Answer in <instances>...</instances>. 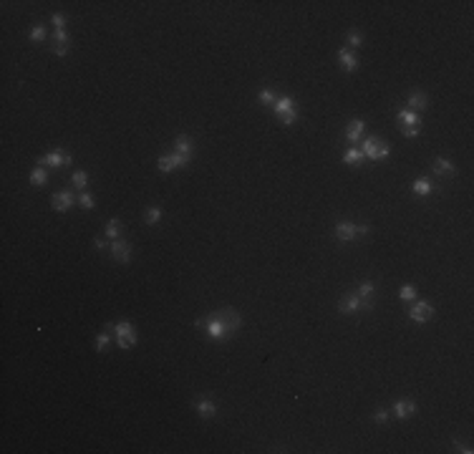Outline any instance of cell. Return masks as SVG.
I'll return each instance as SVG.
<instances>
[{"label": "cell", "instance_id": "6da1fadb", "mask_svg": "<svg viewBox=\"0 0 474 454\" xmlns=\"http://www.w3.org/2000/svg\"><path fill=\"white\" fill-rule=\"evenodd\" d=\"M109 328H111V333L116 336V343H119V348H132L136 343V328L129 323V320H119V323H109Z\"/></svg>", "mask_w": 474, "mask_h": 454}, {"label": "cell", "instance_id": "7a4b0ae2", "mask_svg": "<svg viewBox=\"0 0 474 454\" xmlns=\"http://www.w3.org/2000/svg\"><path fill=\"white\" fill-rule=\"evenodd\" d=\"M361 151H363V156H366V159L378 161V159H386V156H389L391 147H389L384 139H378V137H368V139H363V147H361Z\"/></svg>", "mask_w": 474, "mask_h": 454}, {"label": "cell", "instance_id": "3957f363", "mask_svg": "<svg viewBox=\"0 0 474 454\" xmlns=\"http://www.w3.org/2000/svg\"><path fill=\"white\" fill-rule=\"evenodd\" d=\"M272 111L277 114V119H280L285 126H290V124L298 119V106H295V101H293L290 96H280V99L275 101Z\"/></svg>", "mask_w": 474, "mask_h": 454}, {"label": "cell", "instance_id": "277c9868", "mask_svg": "<svg viewBox=\"0 0 474 454\" xmlns=\"http://www.w3.org/2000/svg\"><path fill=\"white\" fill-rule=\"evenodd\" d=\"M214 318H219V320L225 323L230 338L237 336V331H240V326H242V318H240L237 310H232V308H219V310H214Z\"/></svg>", "mask_w": 474, "mask_h": 454}, {"label": "cell", "instance_id": "5b68a950", "mask_svg": "<svg viewBox=\"0 0 474 454\" xmlns=\"http://www.w3.org/2000/svg\"><path fill=\"white\" fill-rule=\"evenodd\" d=\"M71 164H73V156L64 149H56L38 159V167H71Z\"/></svg>", "mask_w": 474, "mask_h": 454}, {"label": "cell", "instance_id": "8992f818", "mask_svg": "<svg viewBox=\"0 0 474 454\" xmlns=\"http://www.w3.org/2000/svg\"><path fill=\"white\" fill-rule=\"evenodd\" d=\"M431 315H434V308H431L429 301H414V305L408 308V318L416 320V323H424V320H429Z\"/></svg>", "mask_w": 474, "mask_h": 454}, {"label": "cell", "instance_id": "52a82bcc", "mask_svg": "<svg viewBox=\"0 0 474 454\" xmlns=\"http://www.w3.org/2000/svg\"><path fill=\"white\" fill-rule=\"evenodd\" d=\"M174 154H179L187 164L192 161V156H195V144H192V139H189L187 134H179V137L174 139Z\"/></svg>", "mask_w": 474, "mask_h": 454}, {"label": "cell", "instance_id": "ba28073f", "mask_svg": "<svg viewBox=\"0 0 474 454\" xmlns=\"http://www.w3.org/2000/svg\"><path fill=\"white\" fill-rule=\"evenodd\" d=\"M156 167H159V172H162V174H169V172H174V169L187 167V161H184L179 154H167V156H162V159L156 161Z\"/></svg>", "mask_w": 474, "mask_h": 454}, {"label": "cell", "instance_id": "9c48e42d", "mask_svg": "<svg viewBox=\"0 0 474 454\" xmlns=\"http://www.w3.org/2000/svg\"><path fill=\"white\" fill-rule=\"evenodd\" d=\"M111 257L119 263H129L132 260V245L127 240H111Z\"/></svg>", "mask_w": 474, "mask_h": 454}, {"label": "cell", "instance_id": "30bf717a", "mask_svg": "<svg viewBox=\"0 0 474 454\" xmlns=\"http://www.w3.org/2000/svg\"><path fill=\"white\" fill-rule=\"evenodd\" d=\"M338 310L343 313V315H351V313L366 310V305H363V301H361V298H358L356 293H351V296H345V298L338 303Z\"/></svg>", "mask_w": 474, "mask_h": 454}, {"label": "cell", "instance_id": "8fae6325", "mask_svg": "<svg viewBox=\"0 0 474 454\" xmlns=\"http://www.w3.org/2000/svg\"><path fill=\"white\" fill-rule=\"evenodd\" d=\"M416 401H411V399H399L396 404H394V416L396 419H408V416H414L416 414Z\"/></svg>", "mask_w": 474, "mask_h": 454}, {"label": "cell", "instance_id": "7c38bea8", "mask_svg": "<svg viewBox=\"0 0 474 454\" xmlns=\"http://www.w3.org/2000/svg\"><path fill=\"white\" fill-rule=\"evenodd\" d=\"M373 293H376V285L371 283V280H363L361 285H358V290H356V296L363 301V305H366V310H371L376 303H373Z\"/></svg>", "mask_w": 474, "mask_h": 454}, {"label": "cell", "instance_id": "4fadbf2b", "mask_svg": "<svg viewBox=\"0 0 474 454\" xmlns=\"http://www.w3.org/2000/svg\"><path fill=\"white\" fill-rule=\"evenodd\" d=\"M73 202H76V197H73V192H56L53 197H51V205L56 207V212H66L68 207H73Z\"/></svg>", "mask_w": 474, "mask_h": 454}, {"label": "cell", "instance_id": "5bb4252c", "mask_svg": "<svg viewBox=\"0 0 474 454\" xmlns=\"http://www.w3.org/2000/svg\"><path fill=\"white\" fill-rule=\"evenodd\" d=\"M363 129H366V124H363V119H353L348 126H345V139H348V144H358V139L363 137Z\"/></svg>", "mask_w": 474, "mask_h": 454}, {"label": "cell", "instance_id": "9a60e30c", "mask_svg": "<svg viewBox=\"0 0 474 454\" xmlns=\"http://www.w3.org/2000/svg\"><path fill=\"white\" fill-rule=\"evenodd\" d=\"M338 61L343 66V71H348V74H353L358 69V56L351 48H338Z\"/></svg>", "mask_w": 474, "mask_h": 454}, {"label": "cell", "instance_id": "2e32d148", "mask_svg": "<svg viewBox=\"0 0 474 454\" xmlns=\"http://www.w3.org/2000/svg\"><path fill=\"white\" fill-rule=\"evenodd\" d=\"M195 409H197V414L200 416H204V419H212V416H217V404L209 399V396H202V399H197L195 401Z\"/></svg>", "mask_w": 474, "mask_h": 454}, {"label": "cell", "instance_id": "e0dca14e", "mask_svg": "<svg viewBox=\"0 0 474 454\" xmlns=\"http://www.w3.org/2000/svg\"><path fill=\"white\" fill-rule=\"evenodd\" d=\"M336 237L343 240V242L356 240V237H358V225H353V222H338V225H336Z\"/></svg>", "mask_w": 474, "mask_h": 454}, {"label": "cell", "instance_id": "ac0fdd59", "mask_svg": "<svg viewBox=\"0 0 474 454\" xmlns=\"http://www.w3.org/2000/svg\"><path fill=\"white\" fill-rule=\"evenodd\" d=\"M434 172H436V174H441V177H454V174H457V167H454L449 159L436 156V159H434Z\"/></svg>", "mask_w": 474, "mask_h": 454}, {"label": "cell", "instance_id": "d6986e66", "mask_svg": "<svg viewBox=\"0 0 474 454\" xmlns=\"http://www.w3.org/2000/svg\"><path fill=\"white\" fill-rule=\"evenodd\" d=\"M411 189H414V194H419V197H426V194H431V192H434V184H431V182H429L426 177H419V179H414Z\"/></svg>", "mask_w": 474, "mask_h": 454}, {"label": "cell", "instance_id": "ffe728a7", "mask_svg": "<svg viewBox=\"0 0 474 454\" xmlns=\"http://www.w3.org/2000/svg\"><path fill=\"white\" fill-rule=\"evenodd\" d=\"M408 109L411 111H424L426 109V93H421V91H414L411 96H408Z\"/></svg>", "mask_w": 474, "mask_h": 454}, {"label": "cell", "instance_id": "44dd1931", "mask_svg": "<svg viewBox=\"0 0 474 454\" xmlns=\"http://www.w3.org/2000/svg\"><path fill=\"white\" fill-rule=\"evenodd\" d=\"M399 121H401L404 126H411V124H421V116H419L416 111H411V109H401V111H399Z\"/></svg>", "mask_w": 474, "mask_h": 454}, {"label": "cell", "instance_id": "7402d4cb", "mask_svg": "<svg viewBox=\"0 0 474 454\" xmlns=\"http://www.w3.org/2000/svg\"><path fill=\"white\" fill-rule=\"evenodd\" d=\"M46 179H48V174H46L43 167H36V169L30 172V184H33V187H43Z\"/></svg>", "mask_w": 474, "mask_h": 454}, {"label": "cell", "instance_id": "603a6c76", "mask_svg": "<svg viewBox=\"0 0 474 454\" xmlns=\"http://www.w3.org/2000/svg\"><path fill=\"white\" fill-rule=\"evenodd\" d=\"M363 159H366V156H363V151L356 149V147H351V149L343 154V161H345V164H361Z\"/></svg>", "mask_w": 474, "mask_h": 454}, {"label": "cell", "instance_id": "cb8c5ba5", "mask_svg": "<svg viewBox=\"0 0 474 454\" xmlns=\"http://www.w3.org/2000/svg\"><path fill=\"white\" fill-rule=\"evenodd\" d=\"M111 343V328L106 326V331H101L96 336V351H106V346Z\"/></svg>", "mask_w": 474, "mask_h": 454}, {"label": "cell", "instance_id": "d4e9b609", "mask_svg": "<svg viewBox=\"0 0 474 454\" xmlns=\"http://www.w3.org/2000/svg\"><path fill=\"white\" fill-rule=\"evenodd\" d=\"M119 235H121V222H119V220H109V222H106V237L119 240Z\"/></svg>", "mask_w": 474, "mask_h": 454}, {"label": "cell", "instance_id": "484cf974", "mask_svg": "<svg viewBox=\"0 0 474 454\" xmlns=\"http://www.w3.org/2000/svg\"><path fill=\"white\" fill-rule=\"evenodd\" d=\"M258 99H260V104H263V106H275V101H277V96L272 93V88H263Z\"/></svg>", "mask_w": 474, "mask_h": 454}, {"label": "cell", "instance_id": "4316f807", "mask_svg": "<svg viewBox=\"0 0 474 454\" xmlns=\"http://www.w3.org/2000/svg\"><path fill=\"white\" fill-rule=\"evenodd\" d=\"M71 182L76 184V189H86V184H88V174H86V172H73Z\"/></svg>", "mask_w": 474, "mask_h": 454}, {"label": "cell", "instance_id": "83f0119b", "mask_svg": "<svg viewBox=\"0 0 474 454\" xmlns=\"http://www.w3.org/2000/svg\"><path fill=\"white\" fill-rule=\"evenodd\" d=\"M78 205H81L83 210H93V205H96V200H93V197H91V194H88V192L83 189V192H81V197H78Z\"/></svg>", "mask_w": 474, "mask_h": 454}, {"label": "cell", "instance_id": "f1b7e54d", "mask_svg": "<svg viewBox=\"0 0 474 454\" xmlns=\"http://www.w3.org/2000/svg\"><path fill=\"white\" fill-rule=\"evenodd\" d=\"M159 220H162V207H149V210H146V222H149V225H156Z\"/></svg>", "mask_w": 474, "mask_h": 454}, {"label": "cell", "instance_id": "f546056e", "mask_svg": "<svg viewBox=\"0 0 474 454\" xmlns=\"http://www.w3.org/2000/svg\"><path fill=\"white\" fill-rule=\"evenodd\" d=\"M399 298H401V301H414V298H416V288H414L411 283H406V285L399 290Z\"/></svg>", "mask_w": 474, "mask_h": 454}, {"label": "cell", "instance_id": "4dcf8cb0", "mask_svg": "<svg viewBox=\"0 0 474 454\" xmlns=\"http://www.w3.org/2000/svg\"><path fill=\"white\" fill-rule=\"evenodd\" d=\"M46 38V28L43 25H33V30H30V41L33 43H41Z\"/></svg>", "mask_w": 474, "mask_h": 454}, {"label": "cell", "instance_id": "1f68e13d", "mask_svg": "<svg viewBox=\"0 0 474 454\" xmlns=\"http://www.w3.org/2000/svg\"><path fill=\"white\" fill-rule=\"evenodd\" d=\"M401 132H404V137H408V139H414V137H419V134H421V124H411V126H401Z\"/></svg>", "mask_w": 474, "mask_h": 454}, {"label": "cell", "instance_id": "d6a6232c", "mask_svg": "<svg viewBox=\"0 0 474 454\" xmlns=\"http://www.w3.org/2000/svg\"><path fill=\"white\" fill-rule=\"evenodd\" d=\"M361 43H363V36H361V33H356V30H353V33H348V48H351V51H353V48H358Z\"/></svg>", "mask_w": 474, "mask_h": 454}, {"label": "cell", "instance_id": "836d02e7", "mask_svg": "<svg viewBox=\"0 0 474 454\" xmlns=\"http://www.w3.org/2000/svg\"><path fill=\"white\" fill-rule=\"evenodd\" d=\"M51 23L56 25V30H64V28H66V18H64L61 13H53V18H51Z\"/></svg>", "mask_w": 474, "mask_h": 454}, {"label": "cell", "instance_id": "e575fe53", "mask_svg": "<svg viewBox=\"0 0 474 454\" xmlns=\"http://www.w3.org/2000/svg\"><path fill=\"white\" fill-rule=\"evenodd\" d=\"M373 419H376V421H381V424H384V421H386V419H389V411H386V409H378V411H376V414H373Z\"/></svg>", "mask_w": 474, "mask_h": 454}, {"label": "cell", "instance_id": "d590c367", "mask_svg": "<svg viewBox=\"0 0 474 454\" xmlns=\"http://www.w3.org/2000/svg\"><path fill=\"white\" fill-rule=\"evenodd\" d=\"M53 53H56V56H66L68 46H53Z\"/></svg>", "mask_w": 474, "mask_h": 454}, {"label": "cell", "instance_id": "8d00e7d4", "mask_svg": "<svg viewBox=\"0 0 474 454\" xmlns=\"http://www.w3.org/2000/svg\"><path fill=\"white\" fill-rule=\"evenodd\" d=\"M93 247H96L99 252H104V250H106V242H104V240H93Z\"/></svg>", "mask_w": 474, "mask_h": 454}, {"label": "cell", "instance_id": "74e56055", "mask_svg": "<svg viewBox=\"0 0 474 454\" xmlns=\"http://www.w3.org/2000/svg\"><path fill=\"white\" fill-rule=\"evenodd\" d=\"M457 452H462V454H472V447H467V444H457Z\"/></svg>", "mask_w": 474, "mask_h": 454}]
</instances>
